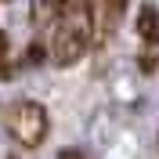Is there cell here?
I'll return each instance as SVG.
<instances>
[{
  "mask_svg": "<svg viewBox=\"0 0 159 159\" xmlns=\"http://www.w3.org/2000/svg\"><path fill=\"white\" fill-rule=\"evenodd\" d=\"M90 33H94V18L90 7H61L58 29H54V43H51V58L54 65H76L83 58V51L90 47Z\"/></svg>",
  "mask_w": 159,
  "mask_h": 159,
  "instance_id": "6da1fadb",
  "label": "cell"
},
{
  "mask_svg": "<svg viewBox=\"0 0 159 159\" xmlns=\"http://www.w3.org/2000/svg\"><path fill=\"white\" fill-rule=\"evenodd\" d=\"M11 130H15V138L22 145H29V148L40 145L47 138V112H43V105L40 101H22L15 109V116H11Z\"/></svg>",
  "mask_w": 159,
  "mask_h": 159,
  "instance_id": "7a4b0ae2",
  "label": "cell"
},
{
  "mask_svg": "<svg viewBox=\"0 0 159 159\" xmlns=\"http://www.w3.org/2000/svg\"><path fill=\"white\" fill-rule=\"evenodd\" d=\"M61 7H65V0H33L29 4L33 25H51V22H58L61 18Z\"/></svg>",
  "mask_w": 159,
  "mask_h": 159,
  "instance_id": "3957f363",
  "label": "cell"
},
{
  "mask_svg": "<svg viewBox=\"0 0 159 159\" xmlns=\"http://www.w3.org/2000/svg\"><path fill=\"white\" fill-rule=\"evenodd\" d=\"M138 36L145 40V43H159V11L152 7V4H145V7L138 11Z\"/></svg>",
  "mask_w": 159,
  "mask_h": 159,
  "instance_id": "277c9868",
  "label": "cell"
},
{
  "mask_svg": "<svg viewBox=\"0 0 159 159\" xmlns=\"http://www.w3.org/2000/svg\"><path fill=\"white\" fill-rule=\"evenodd\" d=\"M123 11H127V0H105V18H109V25L123 15Z\"/></svg>",
  "mask_w": 159,
  "mask_h": 159,
  "instance_id": "5b68a950",
  "label": "cell"
},
{
  "mask_svg": "<svg viewBox=\"0 0 159 159\" xmlns=\"http://www.w3.org/2000/svg\"><path fill=\"white\" fill-rule=\"evenodd\" d=\"M43 58H47V51H43V43H33V47H29V65H40Z\"/></svg>",
  "mask_w": 159,
  "mask_h": 159,
  "instance_id": "8992f818",
  "label": "cell"
},
{
  "mask_svg": "<svg viewBox=\"0 0 159 159\" xmlns=\"http://www.w3.org/2000/svg\"><path fill=\"white\" fill-rule=\"evenodd\" d=\"M138 65H141V72H152V69H156V54H141Z\"/></svg>",
  "mask_w": 159,
  "mask_h": 159,
  "instance_id": "52a82bcc",
  "label": "cell"
},
{
  "mask_svg": "<svg viewBox=\"0 0 159 159\" xmlns=\"http://www.w3.org/2000/svg\"><path fill=\"white\" fill-rule=\"evenodd\" d=\"M58 159H87V156H83L80 148H61V152H58Z\"/></svg>",
  "mask_w": 159,
  "mask_h": 159,
  "instance_id": "ba28073f",
  "label": "cell"
},
{
  "mask_svg": "<svg viewBox=\"0 0 159 159\" xmlns=\"http://www.w3.org/2000/svg\"><path fill=\"white\" fill-rule=\"evenodd\" d=\"M4 51H7V36L0 33V58H4Z\"/></svg>",
  "mask_w": 159,
  "mask_h": 159,
  "instance_id": "9c48e42d",
  "label": "cell"
},
{
  "mask_svg": "<svg viewBox=\"0 0 159 159\" xmlns=\"http://www.w3.org/2000/svg\"><path fill=\"white\" fill-rule=\"evenodd\" d=\"M11 159H15V156H11Z\"/></svg>",
  "mask_w": 159,
  "mask_h": 159,
  "instance_id": "30bf717a",
  "label": "cell"
}]
</instances>
